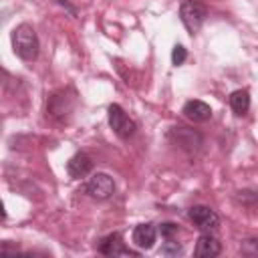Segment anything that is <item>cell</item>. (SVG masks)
I'll return each instance as SVG.
<instances>
[{"mask_svg":"<svg viewBox=\"0 0 258 258\" xmlns=\"http://www.w3.org/2000/svg\"><path fill=\"white\" fill-rule=\"evenodd\" d=\"M10 40H12V50L18 58L22 60H34L38 56V50H40V42H38V36H36V30L30 26V24H18L12 34H10Z\"/></svg>","mask_w":258,"mask_h":258,"instance_id":"1","label":"cell"},{"mask_svg":"<svg viewBox=\"0 0 258 258\" xmlns=\"http://www.w3.org/2000/svg\"><path fill=\"white\" fill-rule=\"evenodd\" d=\"M75 105H77V99H75V93L71 89H60L56 93H52L46 101V115H50L54 121H60V123H67L75 111Z\"/></svg>","mask_w":258,"mask_h":258,"instance_id":"2","label":"cell"},{"mask_svg":"<svg viewBox=\"0 0 258 258\" xmlns=\"http://www.w3.org/2000/svg\"><path fill=\"white\" fill-rule=\"evenodd\" d=\"M206 16H208V8L198 0H185L179 6V20L191 36L202 28V24L206 22Z\"/></svg>","mask_w":258,"mask_h":258,"instance_id":"3","label":"cell"},{"mask_svg":"<svg viewBox=\"0 0 258 258\" xmlns=\"http://www.w3.org/2000/svg\"><path fill=\"white\" fill-rule=\"evenodd\" d=\"M107 117H109V127H111L113 133H115L117 137H121V139H129V137L135 133V129H137V123H135V121L125 113V109H123L121 105H117V103L109 105Z\"/></svg>","mask_w":258,"mask_h":258,"instance_id":"4","label":"cell"},{"mask_svg":"<svg viewBox=\"0 0 258 258\" xmlns=\"http://www.w3.org/2000/svg\"><path fill=\"white\" fill-rule=\"evenodd\" d=\"M85 194L91 196L93 200H109L115 194V179L109 173L97 171L85 183Z\"/></svg>","mask_w":258,"mask_h":258,"instance_id":"5","label":"cell"},{"mask_svg":"<svg viewBox=\"0 0 258 258\" xmlns=\"http://www.w3.org/2000/svg\"><path fill=\"white\" fill-rule=\"evenodd\" d=\"M187 218L202 232H212L220 226V216L208 206H191L187 210Z\"/></svg>","mask_w":258,"mask_h":258,"instance_id":"6","label":"cell"},{"mask_svg":"<svg viewBox=\"0 0 258 258\" xmlns=\"http://www.w3.org/2000/svg\"><path fill=\"white\" fill-rule=\"evenodd\" d=\"M169 139H171L175 145H179L181 149L189 151V153L198 151L200 145H202V141H204L198 131H194V129H189V127H183V125L171 127V129H169Z\"/></svg>","mask_w":258,"mask_h":258,"instance_id":"7","label":"cell"},{"mask_svg":"<svg viewBox=\"0 0 258 258\" xmlns=\"http://www.w3.org/2000/svg\"><path fill=\"white\" fill-rule=\"evenodd\" d=\"M97 250L105 256H137V252L129 250L123 242V236L119 232L107 234L97 242Z\"/></svg>","mask_w":258,"mask_h":258,"instance_id":"8","label":"cell"},{"mask_svg":"<svg viewBox=\"0 0 258 258\" xmlns=\"http://www.w3.org/2000/svg\"><path fill=\"white\" fill-rule=\"evenodd\" d=\"M155 238H157V228L153 224H139L133 228V234H131V242L139 248V250H151L153 244H155Z\"/></svg>","mask_w":258,"mask_h":258,"instance_id":"9","label":"cell"},{"mask_svg":"<svg viewBox=\"0 0 258 258\" xmlns=\"http://www.w3.org/2000/svg\"><path fill=\"white\" fill-rule=\"evenodd\" d=\"M91 171H93V159H91L87 153H83V151L75 153V155L67 161V173H69L73 179L87 177Z\"/></svg>","mask_w":258,"mask_h":258,"instance_id":"10","label":"cell"},{"mask_svg":"<svg viewBox=\"0 0 258 258\" xmlns=\"http://www.w3.org/2000/svg\"><path fill=\"white\" fill-rule=\"evenodd\" d=\"M222 252V244L216 236H212L210 232L202 234L196 242V248H194V254L200 256V258H214Z\"/></svg>","mask_w":258,"mask_h":258,"instance_id":"11","label":"cell"},{"mask_svg":"<svg viewBox=\"0 0 258 258\" xmlns=\"http://www.w3.org/2000/svg\"><path fill=\"white\" fill-rule=\"evenodd\" d=\"M181 113H183L189 121H194V123H204V121H208V119L212 117V109H210V105L204 103V101H200V99H191V101H187V103L183 105Z\"/></svg>","mask_w":258,"mask_h":258,"instance_id":"12","label":"cell"},{"mask_svg":"<svg viewBox=\"0 0 258 258\" xmlns=\"http://www.w3.org/2000/svg\"><path fill=\"white\" fill-rule=\"evenodd\" d=\"M230 107H232L234 115H238V117L246 115L248 109H250V93H248L246 89L234 91V93L230 95Z\"/></svg>","mask_w":258,"mask_h":258,"instance_id":"13","label":"cell"},{"mask_svg":"<svg viewBox=\"0 0 258 258\" xmlns=\"http://www.w3.org/2000/svg\"><path fill=\"white\" fill-rule=\"evenodd\" d=\"M183 252V246L177 242V238H165V242L161 244L159 254L163 256H179Z\"/></svg>","mask_w":258,"mask_h":258,"instance_id":"14","label":"cell"},{"mask_svg":"<svg viewBox=\"0 0 258 258\" xmlns=\"http://www.w3.org/2000/svg\"><path fill=\"white\" fill-rule=\"evenodd\" d=\"M157 232L161 234L163 240H165V238H177V234H179V226L173 224V222H163V224L157 228Z\"/></svg>","mask_w":258,"mask_h":258,"instance_id":"15","label":"cell"},{"mask_svg":"<svg viewBox=\"0 0 258 258\" xmlns=\"http://www.w3.org/2000/svg\"><path fill=\"white\" fill-rule=\"evenodd\" d=\"M185 58H187V50H185L181 44H175L173 50H171V62H173L175 67H179V64L185 62Z\"/></svg>","mask_w":258,"mask_h":258,"instance_id":"16","label":"cell"},{"mask_svg":"<svg viewBox=\"0 0 258 258\" xmlns=\"http://www.w3.org/2000/svg\"><path fill=\"white\" fill-rule=\"evenodd\" d=\"M236 198H238V202H242V204H254V202H256V191H254V189H242V191L236 194Z\"/></svg>","mask_w":258,"mask_h":258,"instance_id":"17","label":"cell"},{"mask_svg":"<svg viewBox=\"0 0 258 258\" xmlns=\"http://www.w3.org/2000/svg\"><path fill=\"white\" fill-rule=\"evenodd\" d=\"M20 252L22 250L18 246H10V240L2 242V246H0V254H4V256H8V254H20Z\"/></svg>","mask_w":258,"mask_h":258,"instance_id":"18","label":"cell"},{"mask_svg":"<svg viewBox=\"0 0 258 258\" xmlns=\"http://www.w3.org/2000/svg\"><path fill=\"white\" fill-rule=\"evenodd\" d=\"M256 246H258L256 238H250V240H246V242H244L242 252H250V254H254V252H256Z\"/></svg>","mask_w":258,"mask_h":258,"instance_id":"19","label":"cell"},{"mask_svg":"<svg viewBox=\"0 0 258 258\" xmlns=\"http://www.w3.org/2000/svg\"><path fill=\"white\" fill-rule=\"evenodd\" d=\"M6 218V210H4V204L0 202V220H4Z\"/></svg>","mask_w":258,"mask_h":258,"instance_id":"20","label":"cell"}]
</instances>
